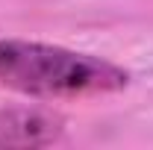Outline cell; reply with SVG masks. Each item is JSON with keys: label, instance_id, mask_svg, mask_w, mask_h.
Returning a JSON list of instances; mask_svg holds the SVG:
<instances>
[{"label": "cell", "instance_id": "obj_1", "mask_svg": "<svg viewBox=\"0 0 153 150\" xmlns=\"http://www.w3.org/2000/svg\"><path fill=\"white\" fill-rule=\"evenodd\" d=\"M130 85V74L109 59L76 53L59 44L0 38V88L41 100L97 97Z\"/></svg>", "mask_w": 153, "mask_h": 150}, {"label": "cell", "instance_id": "obj_2", "mask_svg": "<svg viewBox=\"0 0 153 150\" xmlns=\"http://www.w3.org/2000/svg\"><path fill=\"white\" fill-rule=\"evenodd\" d=\"M65 121L47 109L12 106L0 109V150L6 147H47L62 138Z\"/></svg>", "mask_w": 153, "mask_h": 150}]
</instances>
